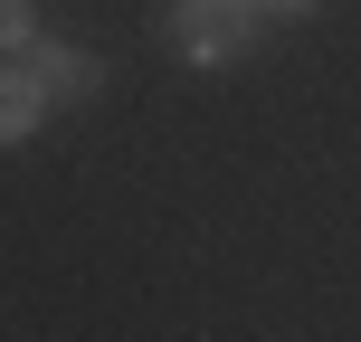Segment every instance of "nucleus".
<instances>
[{"label": "nucleus", "mask_w": 361, "mask_h": 342, "mask_svg": "<svg viewBox=\"0 0 361 342\" xmlns=\"http://www.w3.org/2000/svg\"><path fill=\"white\" fill-rule=\"evenodd\" d=\"M162 38L190 67H219V57H238L257 38V10L247 0H162Z\"/></svg>", "instance_id": "1"}, {"label": "nucleus", "mask_w": 361, "mask_h": 342, "mask_svg": "<svg viewBox=\"0 0 361 342\" xmlns=\"http://www.w3.org/2000/svg\"><path fill=\"white\" fill-rule=\"evenodd\" d=\"M29 76L48 86V105H86V95H105V57L76 48V38H29Z\"/></svg>", "instance_id": "2"}, {"label": "nucleus", "mask_w": 361, "mask_h": 342, "mask_svg": "<svg viewBox=\"0 0 361 342\" xmlns=\"http://www.w3.org/2000/svg\"><path fill=\"white\" fill-rule=\"evenodd\" d=\"M48 114H57V105H48V86L29 76V57H0V152H10V143H29Z\"/></svg>", "instance_id": "3"}, {"label": "nucleus", "mask_w": 361, "mask_h": 342, "mask_svg": "<svg viewBox=\"0 0 361 342\" xmlns=\"http://www.w3.org/2000/svg\"><path fill=\"white\" fill-rule=\"evenodd\" d=\"M38 38V0H0V57H29Z\"/></svg>", "instance_id": "4"}, {"label": "nucleus", "mask_w": 361, "mask_h": 342, "mask_svg": "<svg viewBox=\"0 0 361 342\" xmlns=\"http://www.w3.org/2000/svg\"><path fill=\"white\" fill-rule=\"evenodd\" d=\"M247 10H257V29H295V19H314L324 0H247Z\"/></svg>", "instance_id": "5"}]
</instances>
